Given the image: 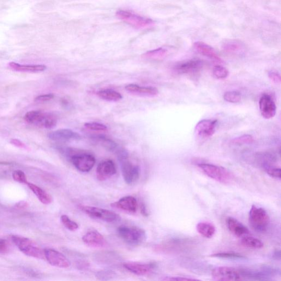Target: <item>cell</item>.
<instances>
[{
	"instance_id": "2e32d148",
	"label": "cell",
	"mask_w": 281,
	"mask_h": 281,
	"mask_svg": "<svg viewBox=\"0 0 281 281\" xmlns=\"http://www.w3.org/2000/svg\"><path fill=\"white\" fill-rule=\"evenodd\" d=\"M123 265L129 271L139 275V276H144V275L152 272L157 266L154 262L142 263L138 262H127L124 263Z\"/></svg>"
},
{
	"instance_id": "f1b7e54d",
	"label": "cell",
	"mask_w": 281,
	"mask_h": 281,
	"mask_svg": "<svg viewBox=\"0 0 281 281\" xmlns=\"http://www.w3.org/2000/svg\"><path fill=\"white\" fill-rule=\"evenodd\" d=\"M243 246L253 249H261L264 247V243L259 240L253 237L244 236L241 241Z\"/></svg>"
},
{
	"instance_id": "e0dca14e",
	"label": "cell",
	"mask_w": 281,
	"mask_h": 281,
	"mask_svg": "<svg viewBox=\"0 0 281 281\" xmlns=\"http://www.w3.org/2000/svg\"><path fill=\"white\" fill-rule=\"evenodd\" d=\"M49 139L58 142L80 140L81 136L79 133L70 129H63L53 131L48 135Z\"/></svg>"
},
{
	"instance_id": "277c9868",
	"label": "cell",
	"mask_w": 281,
	"mask_h": 281,
	"mask_svg": "<svg viewBox=\"0 0 281 281\" xmlns=\"http://www.w3.org/2000/svg\"><path fill=\"white\" fill-rule=\"evenodd\" d=\"M12 240L16 246L25 255L39 259L45 258L44 250L42 249L37 243L29 240V238L13 236Z\"/></svg>"
},
{
	"instance_id": "52a82bcc",
	"label": "cell",
	"mask_w": 281,
	"mask_h": 281,
	"mask_svg": "<svg viewBox=\"0 0 281 281\" xmlns=\"http://www.w3.org/2000/svg\"><path fill=\"white\" fill-rule=\"evenodd\" d=\"M116 16L119 19L137 29H144L154 25V22L152 20L127 10H118Z\"/></svg>"
},
{
	"instance_id": "f35d334b",
	"label": "cell",
	"mask_w": 281,
	"mask_h": 281,
	"mask_svg": "<svg viewBox=\"0 0 281 281\" xmlns=\"http://www.w3.org/2000/svg\"><path fill=\"white\" fill-rule=\"evenodd\" d=\"M55 95L53 93H48L38 96L35 99V102L37 103H43L52 100Z\"/></svg>"
},
{
	"instance_id": "cb8c5ba5",
	"label": "cell",
	"mask_w": 281,
	"mask_h": 281,
	"mask_svg": "<svg viewBox=\"0 0 281 281\" xmlns=\"http://www.w3.org/2000/svg\"><path fill=\"white\" fill-rule=\"evenodd\" d=\"M244 49V45L242 42L236 40L226 41L222 46V49L225 52L232 55L241 53Z\"/></svg>"
},
{
	"instance_id": "4fadbf2b",
	"label": "cell",
	"mask_w": 281,
	"mask_h": 281,
	"mask_svg": "<svg viewBox=\"0 0 281 281\" xmlns=\"http://www.w3.org/2000/svg\"><path fill=\"white\" fill-rule=\"evenodd\" d=\"M45 258L49 264L58 268H68L71 263L66 256L56 250L46 249L44 250Z\"/></svg>"
},
{
	"instance_id": "f546056e",
	"label": "cell",
	"mask_w": 281,
	"mask_h": 281,
	"mask_svg": "<svg viewBox=\"0 0 281 281\" xmlns=\"http://www.w3.org/2000/svg\"><path fill=\"white\" fill-rule=\"evenodd\" d=\"M225 101L231 104H237L241 101L242 97L240 92L237 91L226 92L223 96Z\"/></svg>"
},
{
	"instance_id": "74e56055",
	"label": "cell",
	"mask_w": 281,
	"mask_h": 281,
	"mask_svg": "<svg viewBox=\"0 0 281 281\" xmlns=\"http://www.w3.org/2000/svg\"><path fill=\"white\" fill-rule=\"evenodd\" d=\"M266 171L267 174L271 177L276 179L280 178V169L279 167L271 166L268 167H267Z\"/></svg>"
},
{
	"instance_id": "7402d4cb",
	"label": "cell",
	"mask_w": 281,
	"mask_h": 281,
	"mask_svg": "<svg viewBox=\"0 0 281 281\" xmlns=\"http://www.w3.org/2000/svg\"><path fill=\"white\" fill-rule=\"evenodd\" d=\"M82 241L87 246L100 247L103 246L105 243V238L97 231H90L83 236Z\"/></svg>"
},
{
	"instance_id": "8992f818",
	"label": "cell",
	"mask_w": 281,
	"mask_h": 281,
	"mask_svg": "<svg viewBox=\"0 0 281 281\" xmlns=\"http://www.w3.org/2000/svg\"><path fill=\"white\" fill-rule=\"evenodd\" d=\"M198 165L207 176L215 181L229 183L232 180L231 173L223 167L208 163H201Z\"/></svg>"
},
{
	"instance_id": "60d3db41",
	"label": "cell",
	"mask_w": 281,
	"mask_h": 281,
	"mask_svg": "<svg viewBox=\"0 0 281 281\" xmlns=\"http://www.w3.org/2000/svg\"><path fill=\"white\" fill-rule=\"evenodd\" d=\"M9 250V245L8 242L4 240H0V253H7Z\"/></svg>"
},
{
	"instance_id": "7c38bea8",
	"label": "cell",
	"mask_w": 281,
	"mask_h": 281,
	"mask_svg": "<svg viewBox=\"0 0 281 281\" xmlns=\"http://www.w3.org/2000/svg\"><path fill=\"white\" fill-rule=\"evenodd\" d=\"M218 121L212 119H203L197 124L195 133L201 139H206L212 137L215 132Z\"/></svg>"
},
{
	"instance_id": "3957f363",
	"label": "cell",
	"mask_w": 281,
	"mask_h": 281,
	"mask_svg": "<svg viewBox=\"0 0 281 281\" xmlns=\"http://www.w3.org/2000/svg\"><path fill=\"white\" fill-rule=\"evenodd\" d=\"M119 236L128 244L139 246L145 242L147 238L146 231L136 226H122L118 229Z\"/></svg>"
},
{
	"instance_id": "d6a6232c",
	"label": "cell",
	"mask_w": 281,
	"mask_h": 281,
	"mask_svg": "<svg viewBox=\"0 0 281 281\" xmlns=\"http://www.w3.org/2000/svg\"><path fill=\"white\" fill-rule=\"evenodd\" d=\"M253 142V137L250 135H244L232 140L231 143L234 145L241 146L249 144Z\"/></svg>"
},
{
	"instance_id": "6da1fadb",
	"label": "cell",
	"mask_w": 281,
	"mask_h": 281,
	"mask_svg": "<svg viewBox=\"0 0 281 281\" xmlns=\"http://www.w3.org/2000/svg\"><path fill=\"white\" fill-rule=\"evenodd\" d=\"M118 158L120 161L124 180L128 184H132L139 180L140 169L138 165L133 164L129 159L128 152L124 149L117 151Z\"/></svg>"
},
{
	"instance_id": "8d00e7d4",
	"label": "cell",
	"mask_w": 281,
	"mask_h": 281,
	"mask_svg": "<svg viewBox=\"0 0 281 281\" xmlns=\"http://www.w3.org/2000/svg\"><path fill=\"white\" fill-rule=\"evenodd\" d=\"M85 127L92 131H103L107 130L105 125L98 123H87L85 124Z\"/></svg>"
},
{
	"instance_id": "d6986e66",
	"label": "cell",
	"mask_w": 281,
	"mask_h": 281,
	"mask_svg": "<svg viewBox=\"0 0 281 281\" xmlns=\"http://www.w3.org/2000/svg\"><path fill=\"white\" fill-rule=\"evenodd\" d=\"M111 205L113 207L129 213H135L138 207L137 200L135 197L130 196L123 197Z\"/></svg>"
},
{
	"instance_id": "4316f807",
	"label": "cell",
	"mask_w": 281,
	"mask_h": 281,
	"mask_svg": "<svg viewBox=\"0 0 281 281\" xmlns=\"http://www.w3.org/2000/svg\"><path fill=\"white\" fill-rule=\"evenodd\" d=\"M196 229L201 236L207 238H212L216 232L215 226L209 222H201L197 224Z\"/></svg>"
},
{
	"instance_id": "ee69618b",
	"label": "cell",
	"mask_w": 281,
	"mask_h": 281,
	"mask_svg": "<svg viewBox=\"0 0 281 281\" xmlns=\"http://www.w3.org/2000/svg\"><path fill=\"white\" fill-rule=\"evenodd\" d=\"M141 212L143 215H144L145 216H148V213L146 211V207L144 206H142L141 207Z\"/></svg>"
},
{
	"instance_id": "1f68e13d",
	"label": "cell",
	"mask_w": 281,
	"mask_h": 281,
	"mask_svg": "<svg viewBox=\"0 0 281 281\" xmlns=\"http://www.w3.org/2000/svg\"><path fill=\"white\" fill-rule=\"evenodd\" d=\"M211 256L214 257V258L231 259H243L246 258V256H244L240 254L231 252L218 253L212 254Z\"/></svg>"
},
{
	"instance_id": "ab89813d",
	"label": "cell",
	"mask_w": 281,
	"mask_h": 281,
	"mask_svg": "<svg viewBox=\"0 0 281 281\" xmlns=\"http://www.w3.org/2000/svg\"><path fill=\"white\" fill-rule=\"evenodd\" d=\"M269 78L276 84H280L281 79L280 74L274 71H269L268 74Z\"/></svg>"
},
{
	"instance_id": "7a4b0ae2",
	"label": "cell",
	"mask_w": 281,
	"mask_h": 281,
	"mask_svg": "<svg viewBox=\"0 0 281 281\" xmlns=\"http://www.w3.org/2000/svg\"><path fill=\"white\" fill-rule=\"evenodd\" d=\"M25 120L29 124L47 129L55 128L57 123V118L55 115L39 111L27 112L25 116Z\"/></svg>"
},
{
	"instance_id": "44dd1931",
	"label": "cell",
	"mask_w": 281,
	"mask_h": 281,
	"mask_svg": "<svg viewBox=\"0 0 281 281\" xmlns=\"http://www.w3.org/2000/svg\"><path fill=\"white\" fill-rule=\"evenodd\" d=\"M194 47L196 50L202 55L210 58L215 62H222V59L211 46L203 43V42L199 41L194 44Z\"/></svg>"
},
{
	"instance_id": "9a60e30c",
	"label": "cell",
	"mask_w": 281,
	"mask_h": 281,
	"mask_svg": "<svg viewBox=\"0 0 281 281\" xmlns=\"http://www.w3.org/2000/svg\"><path fill=\"white\" fill-rule=\"evenodd\" d=\"M259 109L263 118L270 119L276 115L277 108L274 101L268 94H263L259 100Z\"/></svg>"
},
{
	"instance_id": "9c48e42d",
	"label": "cell",
	"mask_w": 281,
	"mask_h": 281,
	"mask_svg": "<svg viewBox=\"0 0 281 281\" xmlns=\"http://www.w3.org/2000/svg\"><path fill=\"white\" fill-rule=\"evenodd\" d=\"M212 276L219 280H241L244 279L241 270L226 266L215 267L212 272Z\"/></svg>"
},
{
	"instance_id": "e575fe53",
	"label": "cell",
	"mask_w": 281,
	"mask_h": 281,
	"mask_svg": "<svg viewBox=\"0 0 281 281\" xmlns=\"http://www.w3.org/2000/svg\"><path fill=\"white\" fill-rule=\"evenodd\" d=\"M213 74L218 79H224L229 76V72L228 69L221 65H216L213 69Z\"/></svg>"
},
{
	"instance_id": "83f0119b",
	"label": "cell",
	"mask_w": 281,
	"mask_h": 281,
	"mask_svg": "<svg viewBox=\"0 0 281 281\" xmlns=\"http://www.w3.org/2000/svg\"><path fill=\"white\" fill-rule=\"evenodd\" d=\"M99 97L107 101H118L123 99L122 95L111 89H102L98 92Z\"/></svg>"
},
{
	"instance_id": "836d02e7",
	"label": "cell",
	"mask_w": 281,
	"mask_h": 281,
	"mask_svg": "<svg viewBox=\"0 0 281 281\" xmlns=\"http://www.w3.org/2000/svg\"><path fill=\"white\" fill-rule=\"evenodd\" d=\"M61 220L65 228L71 231H75L79 229L78 224L71 220L66 215H62Z\"/></svg>"
},
{
	"instance_id": "d590c367",
	"label": "cell",
	"mask_w": 281,
	"mask_h": 281,
	"mask_svg": "<svg viewBox=\"0 0 281 281\" xmlns=\"http://www.w3.org/2000/svg\"><path fill=\"white\" fill-rule=\"evenodd\" d=\"M14 180L21 183L27 184V178L25 173L20 170H15L13 174Z\"/></svg>"
},
{
	"instance_id": "484cf974",
	"label": "cell",
	"mask_w": 281,
	"mask_h": 281,
	"mask_svg": "<svg viewBox=\"0 0 281 281\" xmlns=\"http://www.w3.org/2000/svg\"><path fill=\"white\" fill-rule=\"evenodd\" d=\"M27 184L43 204L46 205L51 204L52 202V197L46 191L32 183L28 182Z\"/></svg>"
},
{
	"instance_id": "7bdbcfd3",
	"label": "cell",
	"mask_w": 281,
	"mask_h": 281,
	"mask_svg": "<svg viewBox=\"0 0 281 281\" xmlns=\"http://www.w3.org/2000/svg\"><path fill=\"white\" fill-rule=\"evenodd\" d=\"M10 142L12 144L17 147H23L25 146V145L22 141L18 139H11Z\"/></svg>"
},
{
	"instance_id": "d4e9b609",
	"label": "cell",
	"mask_w": 281,
	"mask_h": 281,
	"mask_svg": "<svg viewBox=\"0 0 281 281\" xmlns=\"http://www.w3.org/2000/svg\"><path fill=\"white\" fill-rule=\"evenodd\" d=\"M127 91L133 93L142 94L147 96H156L159 93L158 89L154 87H141L138 85L131 83L125 86Z\"/></svg>"
},
{
	"instance_id": "ffe728a7",
	"label": "cell",
	"mask_w": 281,
	"mask_h": 281,
	"mask_svg": "<svg viewBox=\"0 0 281 281\" xmlns=\"http://www.w3.org/2000/svg\"><path fill=\"white\" fill-rule=\"evenodd\" d=\"M226 225L229 231L237 237H244L249 234V230L246 226L237 219L229 217L226 219Z\"/></svg>"
},
{
	"instance_id": "8fae6325",
	"label": "cell",
	"mask_w": 281,
	"mask_h": 281,
	"mask_svg": "<svg viewBox=\"0 0 281 281\" xmlns=\"http://www.w3.org/2000/svg\"><path fill=\"white\" fill-rule=\"evenodd\" d=\"M70 160L75 168L83 172L90 171L96 163L93 155L88 153L73 155Z\"/></svg>"
},
{
	"instance_id": "4dcf8cb0",
	"label": "cell",
	"mask_w": 281,
	"mask_h": 281,
	"mask_svg": "<svg viewBox=\"0 0 281 281\" xmlns=\"http://www.w3.org/2000/svg\"><path fill=\"white\" fill-rule=\"evenodd\" d=\"M167 53V51L166 49L163 48H159V49L146 52L144 55L148 58L160 59L166 57Z\"/></svg>"
},
{
	"instance_id": "603a6c76",
	"label": "cell",
	"mask_w": 281,
	"mask_h": 281,
	"mask_svg": "<svg viewBox=\"0 0 281 281\" xmlns=\"http://www.w3.org/2000/svg\"><path fill=\"white\" fill-rule=\"evenodd\" d=\"M9 67L11 69L21 72L37 73L46 69V65L43 64L22 65L14 62L9 63Z\"/></svg>"
},
{
	"instance_id": "ac0fdd59",
	"label": "cell",
	"mask_w": 281,
	"mask_h": 281,
	"mask_svg": "<svg viewBox=\"0 0 281 281\" xmlns=\"http://www.w3.org/2000/svg\"><path fill=\"white\" fill-rule=\"evenodd\" d=\"M116 166L112 160H106L102 161L97 170V177L99 180L103 181L107 180L116 174Z\"/></svg>"
},
{
	"instance_id": "b9f144b4",
	"label": "cell",
	"mask_w": 281,
	"mask_h": 281,
	"mask_svg": "<svg viewBox=\"0 0 281 281\" xmlns=\"http://www.w3.org/2000/svg\"><path fill=\"white\" fill-rule=\"evenodd\" d=\"M164 280H196L194 278H186V277H170L168 278H166L164 279Z\"/></svg>"
},
{
	"instance_id": "30bf717a",
	"label": "cell",
	"mask_w": 281,
	"mask_h": 281,
	"mask_svg": "<svg viewBox=\"0 0 281 281\" xmlns=\"http://www.w3.org/2000/svg\"><path fill=\"white\" fill-rule=\"evenodd\" d=\"M191 246V242L184 239H172L160 244L157 250L164 253H174L183 252Z\"/></svg>"
},
{
	"instance_id": "ba28073f",
	"label": "cell",
	"mask_w": 281,
	"mask_h": 281,
	"mask_svg": "<svg viewBox=\"0 0 281 281\" xmlns=\"http://www.w3.org/2000/svg\"><path fill=\"white\" fill-rule=\"evenodd\" d=\"M78 207L82 212L88 215L89 217L107 223L115 222L120 218L117 214L105 209L83 205H80Z\"/></svg>"
},
{
	"instance_id": "5b68a950",
	"label": "cell",
	"mask_w": 281,
	"mask_h": 281,
	"mask_svg": "<svg viewBox=\"0 0 281 281\" xmlns=\"http://www.w3.org/2000/svg\"><path fill=\"white\" fill-rule=\"evenodd\" d=\"M249 224L257 232H265L270 224V217L264 209L255 205L251 208L249 214Z\"/></svg>"
},
{
	"instance_id": "5bb4252c",
	"label": "cell",
	"mask_w": 281,
	"mask_h": 281,
	"mask_svg": "<svg viewBox=\"0 0 281 281\" xmlns=\"http://www.w3.org/2000/svg\"><path fill=\"white\" fill-rule=\"evenodd\" d=\"M204 63L200 59H193L177 64L174 70L180 74H194L200 72Z\"/></svg>"
}]
</instances>
